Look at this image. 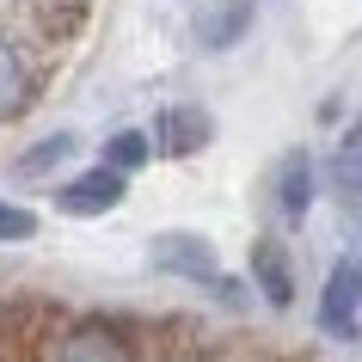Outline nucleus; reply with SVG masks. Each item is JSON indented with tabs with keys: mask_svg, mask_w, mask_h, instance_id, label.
Listing matches in <instances>:
<instances>
[{
	"mask_svg": "<svg viewBox=\"0 0 362 362\" xmlns=\"http://www.w3.org/2000/svg\"><path fill=\"white\" fill-rule=\"evenodd\" d=\"M56 362H141V350L117 320H74L56 338Z\"/></svg>",
	"mask_w": 362,
	"mask_h": 362,
	"instance_id": "f257e3e1",
	"label": "nucleus"
},
{
	"mask_svg": "<svg viewBox=\"0 0 362 362\" xmlns=\"http://www.w3.org/2000/svg\"><path fill=\"white\" fill-rule=\"evenodd\" d=\"M356 313H362V258H338L332 276H325V295H320V325L332 338H350Z\"/></svg>",
	"mask_w": 362,
	"mask_h": 362,
	"instance_id": "f03ea898",
	"label": "nucleus"
},
{
	"mask_svg": "<svg viewBox=\"0 0 362 362\" xmlns=\"http://www.w3.org/2000/svg\"><path fill=\"white\" fill-rule=\"evenodd\" d=\"M31 98H37V68H31V56H25L19 37H6V31H0V123L25 117Z\"/></svg>",
	"mask_w": 362,
	"mask_h": 362,
	"instance_id": "7ed1b4c3",
	"label": "nucleus"
},
{
	"mask_svg": "<svg viewBox=\"0 0 362 362\" xmlns=\"http://www.w3.org/2000/svg\"><path fill=\"white\" fill-rule=\"evenodd\" d=\"M153 264L172 276H191V283H215V252L197 233H160L153 240Z\"/></svg>",
	"mask_w": 362,
	"mask_h": 362,
	"instance_id": "20e7f679",
	"label": "nucleus"
},
{
	"mask_svg": "<svg viewBox=\"0 0 362 362\" xmlns=\"http://www.w3.org/2000/svg\"><path fill=\"white\" fill-rule=\"evenodd\" d=\"M56 203H62L68 215L117 209V203H123V172H117V166H98V172H86V178H74V185H62Z\"/></svg>",
	"mask_w": 362,
	"mask_h": 362,
	"instance_id": "39448f33",
	"label": "nucleus"
},
{
	"mask_svg": "<svg viewBox=\"0 0 362 362\" xmlns=\"http://www.w3.org/2000/svg\"><path fill=\"white\" fill-rule=\"evenodd\" d=\"M246 25H252V0H209L197 13V43L203 49H228V43L246 37Z\"/></svg>",
	"mask_w": 362,
	"mask_h": 362,
	"instance_id": "423d86ee",
	"label": "nucleus"
},
{
	"mask_svg": "<svg viewBox=\"0 0 362 362\" xmlns=\"http://www.w3.org/2000/svg\"><path fill=\"white\" fill-rule=\"evenodd\" d=\"M153 141H160L166 153H197L203 141H209V117L191 111V105H172V111L153 123Z\"/></svg>",
	"mask_w": 362,
	"mask_h": 362,
	"instance_id": "0eeeda50",
	"label": "nucleus"
},
{
	"mask_svg": "<svg viewBox=\"0 0 362 362\" xmlns=\"http://www.w3.org/2000/svg\"><path fill=\"white\" fill-rule=\"evenodd\" d=\"M19 6L43 37H74L86 25V13H93V0H19Z\"/></svg>",
	"mask_w": 362,
	"mask_h": 362,
	"instance_id": "6e6552de",
	"label": "nucleus"
},
{
	"mask_svg": "<svg viewBox=\"0 0 362 362\" xmlns=\"http://www.w3.org/2000/svg\"><path fill=\"white\" fill-rule=\"evenodd\" d=\"M252 276H258V288H264L276 307H288V295H295V283H288V258L276 240H258L252 246Z\"/></svg>",
	"mask_w": 362,
	"mask_h": 362,
	"instance_id": "1a4fd4ad",
	"label": "nucleus"
},
{
	"mask_svg": "<svg viewBox=\"0 0 362 362\" xmlns=\"http://www.w3.org/2000/svg\"><path fill=\"white\" fill-rule=\"evenodd\" d=\"M276 203H283L288 221H301L307 203H313V166H307V153H288L283 160V178H276Z\"/></svg>",
	"mask_w": 362,
	"mask_h": 362,
	"instance_id": "9d476101",
	"label": "nucleus"
},
{
	"mask_svg": "<svg viewBox=\"0 0 362 362\" xmlns=\"http://www.w3.org/2000/svg\"><path fill=\"white\" fill-rule=\"evenodd\" d=\"M332 178H338L344 197H356V203H362V123L338 141V153H332Z\"/></svg>",
	"mask_w": 362,
	"mask_h": 362,
	"instance_id": "9b49d317",
	"label": "nucleus"
},
{
	"mask_svg": "<svg viewBox=\"0 0 362 362\" xmlns=\"http://www.w3.org/2000/svg\"><path fill=\"white\" fill-rule=\"evenodd\" d=\"M31 233H37V215L19 203H0V240H31Z\"/></svg>",
	"mask_w": 362,
	"mask_h": 362,
	"instance_id": "f8f14e48",
	"label": "nucleus"
},
{
	"mask_svg": "<svg viewBox=\"0 0 362 362\" xmlns=\"http://www.w3.org/2000/svg\"><path fill=\"white\" fill-rule=\"evenodd\" d=\"M68 153H74V135H56V141H43V148H31L19 160L25 172H43V166H56V160H68Z\"/></svg>",
	"mask_w": 362,
	"mask_h": 362,
	"instance_id": "ddd939ff",
	"label": "nucleus"
},
{
	"mask_svg": "<svg viewBox=\"0 0 362 362\" xmlns=\"http://www.w3.org/2000/svg\"><path fill=\"white\" fill-rule=\"evenodd\" d=\"M141 153H148V141H141V135H117V141H111V166L123 172V166H135Z\"/></svg>",
	"mask_w": 362,
	"mask_h": 362,
	"instance_id": "4468645a",
	"label": "nucleus"
},
{
	"mask_svg": "<svg viewBox=\"0 0 362 362\" xmlns=\"http://www.w3.org/2000/svg\"><path fill=\"white\" fill-rule=\"evenodd\" d=\"M191 362H197V356H191Z\"/></svg>",
	"mask_w": 362,
	"mask_h": 362,
	"instance_id": "2eb2a0df",
	"label": "nucleus"
}]
</instances>
